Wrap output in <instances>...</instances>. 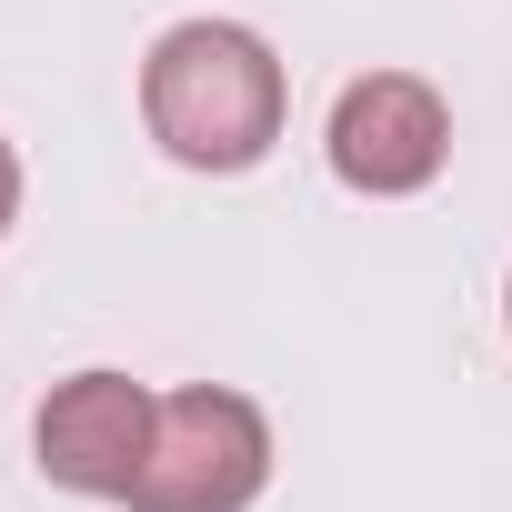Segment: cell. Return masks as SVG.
Segmentation results:
<instances>
[{"instance_id": "1", "label": "cell", "mask_w": 512, "mask_h": 512, "mask_svg": "<svg viewBox=\"0 0 512 512\" xmlns=\"http://www.w3.org/2000/svg\"><path fill=\"white\" fill-rule=\"evenodd\" d=\"M292 121V71L251 21H171L141 61V131L181 171H251Z\"/></svg>"}, {"instance_id": "2", "label": "cell", "mask_w": 512, "mask_h": 512, "mask_svg": "<svg viewBox=\"0 0 512 512\" xmlns=\"http://www.w3.org/2000/svg\"><path fill=\"white\" fill-rule=\"evenodd\" d=\"M272 492V412L231 382H181L151 412L131 512H251Z\"/></svg>"}, {"instance_id": "3", "label": "cell", "mask_w": 512, "mask_h": 512, "mask_svg": "<svg viewBox=\"0 0 512 512\" xmlns=\"http://www.w3.org/2000/svg\"><path fill=\"white\" fill-rule=\"evenodd\" d=\"M322 151H332V181L342 191L412 201L452 161V101L422 71H362V81H342V101L322 121Z\"/></svg>"}, {"instance_id": "4", "label": "cell", "mask_w": 512, "mask_h": 512, "mask_svg": "<svg viewBox=\"0 0 512 512\" xmlns=\"http://www.w3.org/2000/svg\"><path fill=\"white\" fill-rule=\"evenodd\" d=\"M151 412H161V392L131 382V372H71V382H51L41 412H31L41 482H61L81 502H131L141 452H151Z\"/></svg>"}, {"instance_id": "5", "label": "cell", "mask_w": 512, "mask_h": 512, "mask_svg": "<svg viewBox=\"0 0 512 512\" xmlns=\"http://www.w3.org/2000/svg\"><path fill=\"white\" fill-rule=\"evenodd\" d=\"M11 221H21V151L0 141V231H11Z\"/></svg>"}, {"instance_id": "6", "label": "cell", "mask_w": 512, "mask_h": 512, "mask_svg": "<svg viewBox=\"0 0 512 512\" xmlns=\"http://www.w3.org/2000/svg\"><path fill=\"white\" fill-rule=\"evenodd\" d=\"M502 322H512V282H502Z\"/></svg>"}]
</instances>
